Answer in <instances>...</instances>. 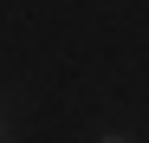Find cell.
Returning <instances> with one entry per match:
<instances>
[{
	"instance_id": "6da1fadb",
	"label": "cell",
	"mask_w": 149,
	"mask_h": 143,
	"mask_svg": "<svg viewBox=\"0 0 149 143\" xmlns=\"http://www.w3.org/2000/svg\"><path fill=\"white\" fill-rule=\"evenodd\" d=\"M97 143H130V137H123V130H104V137H97Z\"/></svg>"
},
{
	"instance_id": "7a4b0ae2",
	"label": "cell",
	"mask_w": 149,
	"mask_h": 143,
	"mask_svg": "<svg viewBox=\"0 0 149 143\" xmlns=\"http://www.w3.org/2000/svg\"><path fill=\"white\" fill-rule=\"evenodd\" d=\"M0 143H7V117H0Z\"/></svg>"
}]
</instances>
